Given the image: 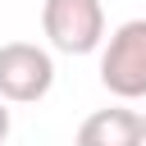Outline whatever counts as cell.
<instances>
[{"mask_svg":"<svg viewBox=\"0 0 146 146\" xmlns=\"http://www.w3.org/2000/svg\"><path fill=\"white\" fill-rule=\"evenodd\" d=\"M100 82L119 100H146V18H128L100 41Z\"/></svg>","mask_w":146,"mask_h":146,"instance_id":"1","label":"cell"},{"mask_svg":"<svg viewBox=\"0 0 146 146\" xmlns=\"http://www.w3.org/2000/svg\"><path fill=\"white\" fill-rule=\"evenodd\" d=\"M41 32L59 55H91L105 41L100 0H41Z\"/></svg>","mask_w":146,"mask_h":146,"instance_id":"2","label":"cell"},{"mask_svg":"<svg viewBox=\"0 0 146 146\" xmlns=\"http://www.w3.org/2000/svg\"><path fill=\"white\" fill-rule=\"evenodd\" d=\"M55 87V59L36 41H5L0 46V100L32 105Z\"/></svg>","mask_w":146,"mask_h":146,"instance_id":"3","label":"cell"},{"mask_svg":"<svg viewBox=\"0 0 146 146\" xmlns=\"http://www.w3.org/2000/svg\"><path fill=\"white\" fill-rule=\"evenodd\" d=\"M73 146H146L141 114L128 110V105H105V110H96L78 123Z\"/></svg>","mask_w":146,"mask_h":146,"instance_id":"4","label":"cell"},{"mask_svg":"<svg viewBox=\"0 0 146 146\" xmlns=\"http://www.w3.org/2000/svg\"><path fill=\"white\" fill-rule=\"evenodd\" d=\"M9 128H14V114H9V105L0 100V146L9 141Z\"/></svg>","mask_w":146,"mask_h":146,"instance_id":"5","label":"cell"},{"mask_svg":"<svg viewBox=\"0 0 146 146\" xmlns=\"http://www.w3.org/2000/svg\"><path fill=\"white\" fill-rule=\"evenodd\" d=\"M141 132H146V114H141Z\"/></svg>","mask_w":146,"mask_h":146,"instance_id":"6","label":"cell"}]
</instances>
